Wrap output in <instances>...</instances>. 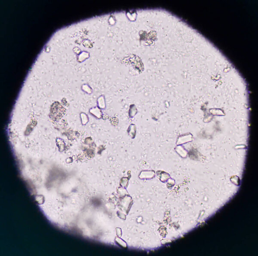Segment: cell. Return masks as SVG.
<instances>
[{"instance_id":"obj_3","label":"cell","mask_w":258,"mask_h":256,"mask_svg":"<svg viewBox=\"0 0 258 256\" xmlns=\"http://www.w3.org/2000/svg\"><path fill=\"white\" fill-rule=\"evenodd\" d=\"M97 106L101 110H105L106 108V99L104 95H101L98 97L97 99Z\"/></svg>"},{"instance_id":"obj_2","label":"cell","mask_w":258,"mask_h":256,"mask_svg":"<svg viewBox=\"0 0 258 256\" xmlns=\"http://www.w3.org/2000/svg\"><path fill=\"white\" fill-rule=\"evenodd\" d=\"M136 129L137 128L136 125L133 123L130 124L127 128V134L131 139H133L136 138Z\"/></svg>"},{"instance_id":"obj_4","label":"cell","mask_w":258,"mask_h":256,"mask_svg":"<svg viewBox=\"0 0 258 256\" xmlns=\"http://www.w3.org/2000/svg\"><path fill=\"white\" fill-rule=\"evenodd\" d=\"M138 113V110L136 105L134 104H132L129 106L128 115L130 118H133L135 117Z\"/></svg>"},{"instance_id":"obj_1","label":"cell","mask_w":258,"mask_h":256,"mask_svg":"<svg viewBox=\"0 0 258 256\" xmlns=\"http://www.w3.org/2000/svg\"><path fill=\"white\" fill-rule=\"evenodd\" d=\"M102 110L97 106L95 107L91 108L89 110V112L97 119H100L103 117V113Z\"/></svg>"}]
</instances>
